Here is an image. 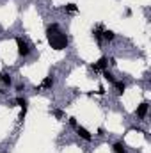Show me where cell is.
I'll return each mask as SVG.
<instances>
[{
    "instance_id": "9c48e42d",
    "label": "cell",
    "mask_w": 151,
    "mask_h": 153,
    "mask_svg": "<svg viewBox=\"0 0 151 153\" xmlns=\"http://www.w3.org/2000/svg\"><path fill=\"white\" fill-rule=\"evenodd\" d=\"M93 36H94L98 41H101V39H103V27H96V29H93Z\"/></svg>"
},
{
    "instance_id": "8992f818",
    "label": "cell",
    "mask_w": 151,
    "mask_h": 153,
    "mask_svg": "<svg viewBox=\"0 0 151 153\" xmlns=\"http://www.w3.org/2000/svg\"><path fill=\"white\" fill-rule=\"evenodd\" d=\"M146 114H148V103H146V102H142V103L137 107V116H139L141 119H144V118H146Z\"/></svg>"
},
{
    "instance_id": "2e32d148",
    "label": "cell",
    "mask_w": 151,
    "mask_h": 153,
    "mask_svg": "<svg viewBox=\"0 0 151 153\" xmlns=\"http://www.w3.org/2000/svg\"><path fill=\"white\" fill-rule=\"evenodd\" d=\"M53 114H55L57 118H62V112H61V111H53Z\"/></svg>"
},
{
    "instance_id": "ba28073f",
    "label": "cell",
    "mask_w": 151,
    "mask_h": 153,
    "mask_svg": "<svg viewBox=\"0 0 151 153\" xmlns=\"http://www.w3.org/2000/svg\"><path fill=\"white\" fill-rule=\"evenodd\" d=\"M112 150H114V153H126V146L123 143H114Z\"/></svg>"
},
{
    "instance_id": "8fae6325",
    "label": "cell",
    "mask_w": 151,
    "mask_h": 153,
    "mask_svg": "<svg viewBox=\"0 0 151 153\" xmlns=\"http://www.w3.org/2000/svg\"><path fill=\"white\" fill-rule=\"evenodd\" d=\"M114 37H116V34H114L112 30H103V39H107V41H114Z\"/></svg>"
},
{
    "instance_id": "6da1fadb",
    "label": "cell",
    "mask_w": 151,
    "mask_h": 153,
    "mask_svg": "<svg viewBox=\"0 0 151 153\" xmlns=\"http://www.w3.org/2000/svg\"><path fill=\"white\" fill-rule=\"evenodd\" d=\"M46 37H48V43L53 50H64L68 46V36L61 30L59 23H52L48 25L46 29Z\"/></svg>"
},
{
    "instance_id": "9a60e30c",
    "label": "cell",
    "mask_w": 151,
    "mask_h": 153,
    "mask_svg": "<svg viewBox=\"0 0 151 153\" xmlns=\"http://www.w3.org/2000/svg\"><path fill=\"white\" fill-rule=\"evenodd\" d=\"M69 125H71L73 128H77V127H78V123H77V118H69Z\"/></svg>"
},
{
    "instance_id": "52a82bcc",
    "label": "cell",
    "mask_w": 151,
    "mask_h": 153,
    "mask_svg": "<svg viewBox=\"0 0 151 153\" xmlns=\"http://www.w3.org/2000/svg\"><path fill=\"white\" fill-rule=\"evenodd\" d=\"M114 87H116V93L121 96L125 93V89H126V84L125 82H114Z\"/></svg>"
},
{
    "instance_id": "5bb4252c",
    "label": "cell",
    "mask_w": 151,
    "mask_h": 153,
    "mask_svg": "<svg viewBox=\"0 0 151 153\" xmlns=\"http://www.w3.org/2000/svg\"><path fill=\"white\" fill-rule=\"evenodd\" d=\"M64 11H66V12H71V14H73V12H77V11H78V7H77L75 4H68V5L64 7Z\"/></svg>"
},
{
    "instance_id": "7c38bea8",
    "label": "cell",
    "mask_w": 151,
    "mask_h": 153,
    "mask_svg": "<svg viewBox=\"0 0 151 153\" xmlns=\"http://www.w3.org/2000/svg\"><path fill=\"white\" fill-rule=\"evenodd\" d=\"M103 77H105V80H107V82H110V84H114V82H116L114 75H112L110 71H107V70H103Z\"/></svg>"
},
{
    "instance_id": "4fadbf2b",
    "label": "cell",
    "mask_w": 151,
    "mask_h": 153,
    "mask_svg": "<svg viewBox=\"0 0 151 153\" xmlns=\"http://www.w3.org/2000/svg\"><path fill=\"white\" fill-rule=\"evenodd\" d=\"M14 103H18L21 109H27V103H28V102H27V98H21V96H18V98L14 100Z\"/></svg>"
},
{
    "instance_id": "5b68a950",
    "label": "cell",
    "mask_w": 151,
    "mask_h": 153,
    "mask_svg": "<svg viewBox=\"0 0 151 153\" xmlns=\"http://www.w3.org/2000/svg\"><path fill=\"white\" fill-rule=\"evenodd\" d=\"M77 134H78L84 141H87V143H89V141H93V135H91V134H89V130H85L84 127H77Z\"/></svg>"
},
{
    "instance_id": "7a4b0ae2",
    "label": "cell",
    "mask_w": 151,
    "mask_h": 153,
    "mask_svg": "<svg viewBox=\"0 0 151 153\" xmlns=\"http://www.w3.org/2000/svg\"><path fill=\"white\" fill-rule=\"evenodd\" d=\"M16 45H18V53L21 55V57H27V55H30V46H28V43L27 41H23L21 37H16Z\"/></svg>"
},
{
    "instance_id": "277c9868",
    "label": "cell",
    "mask_w": 151,
    "mask_h": 153,
    "mask_svg": "<svg viewBox=\"0 0 151 153\" xmlns=\"http://www.w3.org/2000/svg\"><path fill=\"white\" fill-rule=\"evenodd\" d=\"M53 84H55V78H53V75H48V77H44V80L41 82L39 89H50Z\"/></svg>"
},
{
    "instance_id": "30bf717a",
    "label": "cell",
    "mask_w": 151,
    "mask_h": 153,
    "mask_svg": "<svg viewBox=\"0 0 151 153\" xmlns=\"http://www.w3.org/2000/svg\"><path fill=\"white\" fill-rule=\"evenodd\" d=\"M0 80H2V84H5V86H11V84H12V78H11L9 73H0Z\"/></svg>"
},
{
    "instance_id": "3957f363",
    "label": "cell",
    "mask_w": 151,
    "mask_h": 153,
    "mask_svg": "<svg viewBox=\"0 0 151 153\" xmlns=\"http://www.w3.org/2000/svg\"><path fill=\"white\" fill-rule=\"evenodd\" d=\"M107 64H109V59H107V57H101L96 64H91V68H93L94 71H98V70H107Z\"/></svg>"
},
{
    "instance_id": "e0dca14e",
    "label": "cell",
    "mask_w": 151,
    "mask_h": 153,
    "mask_svg": "<svg viewBox=\"0 0 151 153\" xmlns=\"http://www.w3.org/2000/svg\"><path fill=\"white\" fill-rule=\"evenodd\" d=\"M16 91H18V93H21V91H23V86H21V84H20V86H16Z\"/></svg>"
}]
</instances>
